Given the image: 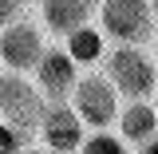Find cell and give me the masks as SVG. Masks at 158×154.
<instances>
[{"label":"cell","mask_w":158,"mask_h":154,"mask_svg":"<svg viewBox=\"0 0 158 154\" xmlns=\"http://www.w3.org/2000/svg\"><path fill=\"white\" fill-rule=\"evenodd\" d=\"M99 36L115 48H142L154 44V4L150 0H99Z\"/></svg>","instance_id":"6da1fadb"},{"label":"cell","mask_w":158,"mask_h":154,"mask_svg":"<svg viewBox=\"0 0 158 154\" xmlns=\"http://www.w3.org/2000/svg\"><path fill=\"white\" fill-rule=\"evenodd\" d=\"M99 71L123 103H150V95H154L158 71L150 52H142V48H107Z\"/></svg>","instance_id":"7a4b0ae2"},{"label":"cell","mask_w":158,"mask_h":154,"mask_svg":"<svg viewBox=\"0 0 158 154\" xmlns=\"http://www.w3.org/2000/svg\"><path fill=\"white\" fill-rule=\"evenodd\" d=\"M67 107L75 111V119L83 123V131H111L115 127V115L118 107H123V99L115 95V87L103 79V71H87V75L75 79V87H71V95H67Z\"/></svg>","instance_id":"3957f363"},{"label":"cell","mask_w":158,"mask_h":154,"mask_svg":"<svg viewBox=\"0 0 158 154\" xmlns=\"http://www.w3.org/2000/svg\"><path fill=\"white\" fill-rule=\"evenodd\" d=\"M44 95L32 87L28 75H12V71H0V123L20 131L24 138L36 135L40 115H44Z\"/></svg>","instance_id":"277c9868"},{"label":"cell","mask_w":158,"mask_h":154,"mask_svg":"<svg viewBox=\"0 0 158 154\" xmlns=\"http://www.w3.org/2000/svg\"><path fill=\"white\" fill-rule=\"evenodd\" d=\"M48 52V40L32 16L12 20L8 28H0V67L12 71V75H28L40 63V56Z\"/></svg>","instance_id":"5b68a950"},{"label":"cell","mask_w":158,"mask_h":154,"mask_svg":"<svg viewBox=\"0 0 158 154\" xmlns=\"http://www.w3.org/2000/svg\"><path fill=\"white\" fill-rule=\"evenodd\" d=\"M36 135H40L48 154H75L79 142L87 138V131H83V123L75 119V111L67 103H48L44 115H40Z\"/></svg>","instance_id":"8992f818"},{"label":"cell","mask_w":158,"mask_h":154,"mask_svg":"<svg viewBox=\"0 0 158 154\" xmlns=\"http://www.w3.org/2000/svg\"><path fill=\"white\" fill-rule=\"evenodd\" d=\"M32 75H36L32 87L44 95V103H67V95L79 79V67L63 56V48H48L40 56V63L32 67Z\"/></svg>","instance_id":"52a82bcc"},{"label":"cell","mask_w":158,"mask_h":154,"mask_svg":"<svg viewBox=\"0 0 158 154\" xmlns=\"http://www.w3.org/2000/svg\"><path fill=\"white\" fill-rule=\"evenodd\" d=\"M95 0H40V20L52 36H71L75 28L91 24Z\"/></svg>","instance_id":"ba28073f"},{"label":"cell","mask_w":158,"mask_h":154,"mask_svg":"<svg viewBox=\"0 0 158 154\" xmlns=\"http://www.w3.org/2000/svg\"><path fill=\"white\" fill-rule=\"evenodd\" d=\"M115 127H118V142H127L131 150L158 138V111L154 103H123L115 115Z\"/></svg>","instance_id":"9c48e42d"},{"label":"cell","mask_w":158,"mask_h":154,"mask_svg":"<svg viewBox=\"0 0 158 154\" xmlns=\"http://www.w3.org/2000/svg\"><path fill=\"white\" fill-rule=\"evenodd\" d=\"M63 56L71 59L75 67H91V71L103 63V56H107V40L99 36L95 20L83 24V28H75L71 36H63Z\"/></svg>","instance_id":"30bf717a"},{"label":"cell","mask_w":158,"mask_h":154,"mask_svg":"<svg viewBox=\"0 0 158 154\" xmlns=\"http://www.w3.org/2000/svg\"><path fill=\"white\" fill-rule=\"evenodd\" d=\"M75 154H135V150L127 142H118V135H111V131H95V135H87L79 142Z\"/></svg>","instance_id":"8fae6325"},{"label":"cell","mask_w":158,"mask_h":154,"mask_svg":"<svg viewBox=\"0 0 158 154\" xmlns=\"http://www.w3.org/2000/svg\"><path fill=\"white\" fill-rule=\"evenodd\" d=\"M28 142H32V138H24L20 131H12V127H4V123H0V154H20Z\"/></svg>","instance_id":"7c38bea8"},{"label":"cell","mask_w":158,"mask_h":154,"mask_svg":"<svg viewBox=\"0 0 158 154\" xmlns=\"http://www.w3.org/2000/svg\"><path fill=\"white\" fill-rule=\"evenodd\" d=\"M20 16H24V0H0V28H8Z\"/></svg>","instance_id":"4fadbf2b"},{"label":"cell","mask_w":158,"mask_h":154,"mask_svg":"<svg viewBox=\"0 0 158 154\" xmlns=\"http://www.w3.org/2000/svg\"><path fill=\"white\" fill-rule=\"evenodd\" d=\"M135 154H158V138H150V142H142V146H135Z\"/></svg>","instance_id":"5bb4252c"},{"label":"cell","mask_w":158,"mask_h":154,"mask_svg":"<svg viewBox=\"0 0 158 154\" xmlns=\"http://www.w3.org/2000/svg\"><path fill=\"white\" fill-rule=\"evenodd\" d=\"M20 154H48V150H44V146H24Z\"/></svg>","instance_id":"9a60e30c"}]
</instances>
